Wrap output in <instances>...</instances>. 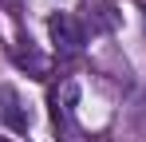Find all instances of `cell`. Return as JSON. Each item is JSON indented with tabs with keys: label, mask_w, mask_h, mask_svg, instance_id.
Here are the masks:
<instances>
[{
	"label": "cell",
	"mask_w": 146,
	"mask_h": 142,
	"mask_svg": "<svg viewBox=\"0 0 146 142\" xmlns=\"http://www.w3.org/2000/svg\"><path fill=\"white\" fill-rule=\"evenodd\" d=\"M48 36H51V44H55V51H63V55H75V51H83V44H87L83 24L75 20V16H67V12H55L48 20Z\"/></svg>",
	"instance_id": "1"
},
{
	"label": "cell",
	"mask_w": 146,
	"mask_h": 142,
	"mask_svg": "<svg viewBox=\"0 0 146 142\" xmlns=\"http://www.w3.org/2000/svg\"><path fill=\"white\" fill-rule=\"evenodd\" d=\"M0 122L12 130V134H28L32 130V115H28V107L20 103V91L16 87H0Z\"/></svg>",
	"instance_id": "2"
}]
</instances>
